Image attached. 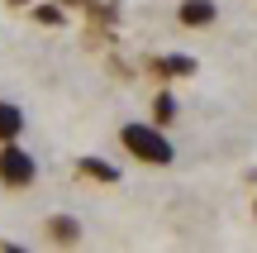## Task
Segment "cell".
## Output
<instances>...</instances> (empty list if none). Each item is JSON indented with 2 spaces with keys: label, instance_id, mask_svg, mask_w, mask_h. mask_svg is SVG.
Masks as SVG:
<instances>
[{
  "label": "cell",
  "instance_id": "9c48e42d",
  "mask_svg": "<svg viewBox=\"0 0 257 253\" xmlns=\"http://www.w3.org/2000/svg\"><path fill=\"white\" fill-rule=\"evenodd\" d=\"M34 19H38V24H48V29H57L67 19V10L62 5H34Z\"/></svg>",
  "mask_w": 257,
  "mask_h": 253
},
{
  "label": "cell",
  "instance_id": "3957f363",
  "mask_svg": "<svg viewBox=\"0 0 257 253\" xmlns=\"http://www.w3.org/2000/svg\"><path fill=\"white\" fill-rule=\"evenodd\" d=\"M176 19H181L186 29H205V24H214V19H219V5H214V0H181Z\"/></svg>",
  "mask_w": 257,
  "mask_h": 253
},
{
  "label": "cell",
  "instance_id": "30bf717a",
  "mask_svg": "<svg viewBox=\"0 0 257 253\" xmlns=\"http://www.w3.org/2000/svg\"><path fill=\"white\" fill-rule=\"evenodd\" d=\"M57 5H62V10H76V5H86V0H57Z\"/></svg>",
  "mask_w": 257,
  "mask_h": 253
},
{
  "label": "cell",
  "instance_id": "6da1fadb",
  "mask_svg": "<svg viewBox=\"0 0 257 253\" xmlns=\"http://www.w3.org/2000/svg\"><path fill=\"white\" fill-rule=\"evenodd\" d=\"M119 143L134 153L138 162H153V167H167V162L176 158L172 139H167L157 124H124V129H119Z\"/></svg>",
  "mask_w": 257,
  "mask_h": 253
},
{
  "label": "cell",
  "instance_id": "5b68a950",
  "mask_svg": "<svg viewBox=\"0 0 257 253\" xmlns=\"http://www.w3.org/2000/svg\"><path fill=\"white\" fill-rule=\"evenodd\" d=\"M48 239H53V244H62V248L81 244V220H72V215H53V220H48Z\"/></svg>",
  "mask_w": 257,
  "mask_h": 253
},
{
  "label": "cell",
  "instance_id": "ba28073f",
  "mask_svg": "<svg viewBox=\"0 0 257 253\" xmlns=\"http://www.w3.org/2000/svg\"><path fill=\"white\" fill-rule=\"evenodd\" d=\"M176 120V96L172 91H157V101H153V124H172Z\"/></svg>",
  "mask_w": 257,
  "mask_h": 253
},
{
  "label": "cell",
  "instance_id": "7a4b0ae2",
  "mask_svg": "<svg viewBox=\"0 0 257 253\" xmlns=\"http://www.w3.org/2000/svg\"><path fill=\"white\" fill-rule=\"evenodd\" d=\"M34 177H38V158L34 153L19 148V139L0 143V182H5L10 191H24V187H34Z\"/></svg>",
  "mask_w": 257,
  "mask_h": 253
},
{
  "label": "cell",
  "instance_id": "8992f818",
  "mask_svg": "<svg viewBox=\"0 0 257 253\" xmlns=\"http://www.w3.org/2000/svg\"><path fill=\"white\" fill-rule=\"evenodd\" d=\"M153 72H157V76H195V57H186V53H162V57H153Z\"/></svg>",
  "mask_w": 257,
  "mask_h": 253
},
{
  "label": "cell",
  "instance_id": "8fae6325",
  "mask_svg": "<svg viewBox=\"0 0 257 253\" xmlns=\"http://www.w3.org/2000/svg\"><path fill=\"white\" fill-rule=\"evenodd\" d=\"M5 5H34V0H5Z\"/></svg>",
  "mask_w": 257,
  "mask_h": 253
},
{
  "label": "cell",
  "instance_id": "52a82bcc",
  "mask_svg": "<svg viewBox=\"0 0 257 253\" xmlns=\"http://www.w3.org/2000/svg\"><path fill=\"white\" fill-rule=\"evenodd\" d=\"M19 134H24V110L15 101H0V143L19 139Z\"/></svg>",
  "mask_w": 257,
  "mask_h": 253
},
{
  "label": "cell",
  "instance_id": "277c9868",
  "mask_svg": "<svg viewBox=\"0 0 257 253\" xmlns=\"http://www.w3.org/2000/svg\"><path fill=\"white\" fill-rule=\"evenodd\" d=\"M76 172H81V177H91V182H105V187H114V182H119V167H114V162H105V158H95V153H81Z\"/></svg>",
  "mask_w": 257,
  "mask_h": 253
}]
</instances>
